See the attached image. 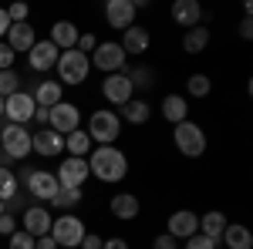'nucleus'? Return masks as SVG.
Returning <instances> with one entry per match:
<instances>
[{"label": "nucleus", "mask_w": 253, "mask_h": 249, "mask_svg": "<svg viewBox=\"0 0 253 249\" xmlns=\"http://www.w3.org/2000/svg\"><path fill=\"white\" fill-rule=\"evenodd\" d=\"M34 105L38 108H54L61 101V81H41L38 84V91H34Z\"/></svg>", "instance_id": "obj_25"}, {"label": "nucleus", "mask_w": 253, "mask_h": 249, "mask_svg": "<svg viewBox=\"0 0 253 249\" xmlns=\"http://www.w3.org/2000/svg\"><path fill=\"white\" fill-rule=\"evenodd\" d=\"M0 215H3V202H0Z\"/></svg>", "instance_id": "obj_49"}, {"label": "nucleus", "mask_w": 253, "mask_h": 249, "mask_svg": "<svg viewBox=\"0 0 253 249\" xmlns=\"http://www.w3.org/2000/svg\"><path fill=\"white\" fill-rule=\"evenodd\" d=\"M186 249H216V243L196 232V236H189V239H186Z\"/></svg>", "instance_id": "obj_37"}, {"label": "nucleus", "mask_w": 253, "mask_h": 249, "mask_svg": "<svg viewBox=\"0 0 253 249\" xmlns=\"http://www.w3.org/2000/svg\"><path fill=\"white\" fill-rule=\"evenodd\" d=\"M230 222H226V215L223 212H206V215H199V236H206V239H213V243H219V236H223V229H226Z\"/></svg>", "instance_id": "obj_23"}, {"label": "nucleus", "mask_w": 253, "mask_h": 249, "mask_svg": "<svg viewBox=\"0 0 253 249\" xmlns=\"http://www.w3.org/2000/svg\"><path fill=\"white\" fill-rule=\"evenodd\" d=\"M31 152L44 155V158H54L64 152V135L51 132V128H41L38 135H31Z\"/></svg>", "instance_id": "obj_15"}, {"label": "nucleus", "mask_w": 253, "mask_h": 249, "mask_svg": "<svg viewBox=\"0 0 253 249\" xmlns=\"http://www.w3.org/2000/svg\"><path fill=\"white\" fill-rule=\"evenodd\" d=\"M24 185H27V192H31L34 199H41V202H51V199L58 195V189H61L58 178H54V172H41V169H34Z\"/></svg>", "instance_id": "obj_13"}, {"label": "nucleus", "mask_w": 253, "mask_h": 249, "mask_svg": "<svg viewBox=\"0 0 253 249\" xmlns=\"http://www.w3.org/2000/svg\"><path fill=\"white\" fill-rule=\"evenodd\" d=\"M0 145H3V155L7 158H27L31 155V132L24 125H7L0 132Z\"/></svg>", "instance_id": "obj_8"}, {"label": "nucleus", "mask_w": 253, "mask_h": 249, "mask_svg": "<svg viewBox=\"0 0 253 249\" xmlns=\"http://www.w3.org/2000/svg\"><path fill=\"white\" fill-rule=\"evenodd\" d=\"M88 172L101 182H122L125 172H128V158H125V152H118L115 145H98L95 152L88 155Z\"/></svg>", "instance_id": "obj_1"}, {"label": "nucleus", "mask_w": 253, "mask_h": 249, "mask_svg": "<svg viewBox=\"0 0 253 249\" xmlns=\"http://www.w3.org/2000/svg\"><path fill=\"white\" fill-rule=\"evenodd\" d=\"M58 58H61V51L51 44V40H38V44L27 51V64H31L34 71H44V74L58 64Z\"/></svg>", "instance_id": "obj_14"}, {"label": "nucleus", "mask_w": 253, "mask_h": 249, "mask_svg": "<svg viewBox=\"0 0 253 249\" xmlns=\"http://www.w3.org/2000/svg\"><path fill=\"white\" fill-rule=\"evenodd\" d=\"M10 249H34V236H27V232H10Z\"/></svg>", "instance_id": "obj_35"}, {"label": "nucleus", "mask_w": 253, "mask_h": 249, "mask_svg": "<svg viewBox=\"0 0 253 249\" xmlns=\"http://www.w3.org/2000/svg\"><path fill=\"white\" fill-rule=\"evenodd\" d=\"M152 249H179V239H172L169 232H162V236L152 239Z\"/></svg>", "instance_id": "obj_38"}, {"label": "nucleus", "mask_w": 253, "mask_h": 249, "mask_svg": "<svg viewBox=\"0 0 253 249\" xmlns=\"http://www.w3.org/2000/svg\"><path fill=\"white\" fill-rule=\"evenodd\" d=\"M78 125H81L78 105L58 101L54 108H47V128H51V132H58V135H64V138H68L71 132H78Z\"/></svg>", "instance_id": "obj_7"}, {"label": "nucleus", "mask_w": 253, "mask_h": 249, "mask_svg": "<svg viewBox=\"0 0 253 249\" xmlns=\"http://www.w3.org/2000/svg\"><path fill=\"white\" fill-rule=\"evenodd\" d=\"M149 40H152V37H149V31L132 24L128 31H122V40H118V47H122L125 54H145V51H149Z\"/></svg>", "instance_id": "obj_21"}, {"label": "nucleus", "mask_w": 253, "mask_h": 249, "mask_svg": "<svg viewBox=\"0 0 253 249\" xmlns=\"http://www.w3.org/2000/svg\"><path fill=\"white\" fill-rule=\"evenodd\" d=\"M78 37H81V31L71 24V20H58L54 27H51V44L58 47V51H75L78 47Z\"/></svg>", "instance_id": "obj_19"}, {"label": "nucleus", "mask_w": 253, "mask_h": 249, "mask_svg": "<svg viewBox=\"0 0 253 249\" xmlns=\"http://www.w3.org/2000/svg\"><path fill=\"white\" fill-rule=\"evenodd\" d=\"M166 232H169L172 239H189V236L199 232V215L189 212V209L172 212V215H169V229H166Z\"/></svg>", "instance_id": "obj_16"}, {"label": "nucleus", "mask_w": 253, "mask_h": 249, "mask_svg": "<svg viewBox=\"0 0 253 249\" xmlns=\"http://www.w3.org/2000/svg\"><path fill=\"white\" fill-rule=\"evenodd\" d=\"M219 239L226 243V249H250L253 246V236H250L247 226H226Z\"/></svg>", "instance_id": "obj_28"}, {"label": "nucleus", "mask_w": 253, "mask_h": 249, "mask_svg": "<svg viewBox=\"0 0 253 249\" xmlns=\"http://www.w3.org/2000/svg\"><path fill=\"white\" fill-rule=\"evenodd\" d=\"M95 47H98V40L91 37V34H81V37H78V47H75V51H81V54H91Z\"/></svg>", "instance_id": "obj_39"}, {"label": "nucleus", "mask_w": 253, "mask_h": 249, "mask_svg": "<svg viewBox=\"0 0 253 249\" xmlns=\"http://www.w3.org/2000/svg\"><path fill=\"white\" fill-rule=\"evenodd\" d=\"M14 54H20V51H31L34 44H38V37H34V27L31 24H10L7 27V40H3Z\"/></svg>", "instance_id": "obj_18"}, {"label": "nucleus", "mask_w": 253, "mask_h": 249, "mask_svg": "<svg viewBox=\"0 0 253 249\" xmlns=\"http://www.w3.org/2000/svg\"><path fill=\"white\" fill-rule=\"evenodd\" d=\"M34 98L27 95V91H17V95L3 98V118L10 121V125H27L31 118H34Z\"/></svg>", "instance_id": "obj_10"}, {"label": "nucleus", "mask_w": 253, "mask_h": 249, "mask_svg": "<svg viewBox=\"0 0 253 249\" xmlns=\"http://www.w3.org/2000/svg\"><path fill=\"white\" fill-rule=\"evenodd\" d=\"M101 243H105V239H101L98 232H84V239H81L78 249H101Z\"/></svg>", "instance_id": "obj_41"}, {"label": "nucleus", "mask_w": 253, "mask_h": 249, "mask_svg": "<svg viewBox=\"0 0 253 249\" xmlns=\"http://www.w3.org/2000/svg\"><path fill=\"white\" fill-rule=\"evenodd\" d=\"M149 77H152V74H149L145 68H138V71H132V74H128V81H132V88H135V84H138V88H145V84H152Z\"/></svg>", "instance_id": "obj_40"}, {"label": "nucleus", "mask_w": 253, "mask_h": 249, "mask_svg": "<svg viewBox=\"0 0 253 249\" xmlns=\"http://www.w3.org/2000/svg\"><path fill=\"white\" fill-rule=\"evenodd\" d=\"M14 58H17V54L0 40V71H14Z\"/></svg>", "instance_id": "obj_36"}, {"label": "nucleus", "mask_w": 253, "mask_h": 249, "mask_svg": "<svg viewBox=\"0 0 253 249\" xmlns=\"http://www.w3.org/2000/svg\"><path fill=\"white\" fill-rule=\"evenodd\" d=\"M172 20L179 27H199V20H203V7L196 3V0H175L172 3Z\"/></svg>", "instance_id": "obj_20"}, {"label": "nucleus", "mask_w": 253, "mask_h": 249, "mask_svg": "<svg viewBox=\"0 0 253 249\" xmlns=\"http://www.w3.org/2000/svg\"><path fill=\"white\" fill-rule=\"evenodd\" d=\"M64 152L71 155V158H88L91 155V138H88V132H71L68 138H64Z\"/></svg>", "instance_id": "obj_26"}, {"label": "nucleus", "mask_w": 253, "mask_h": 249, "mask_svg": "<svg viewBox=\"0 0 253 249\" xmlns=\"http://www.w3.org/2000/svg\"><path fill=\"white\" fill-rule=\"evenodd\" d=\"M10 232H17V222H14V215H0V236H10Z\"/></svg>", "instance_id": "obj_42"}, {"label": "nucleus", "mask_w": 253, "mask_h": 249, "mask_svg": "<svg viewBox=\"0 0 253 249\" xmlns=\"http://www.w3.org/2000/svg\"><path fill=\"white\" fill-rule=\"evenodd\" d=\"M7 27H10V20H7V10L0 7V37H7Z\"/></svg>", "instance_id": "obj_45"}, {"label": "nucleus", "mask_w": 253, "mask_h": 249, "mask_svg": "<svg viewBox=\"0 0 253 249\" xmlns=\"http://www.w3.org/2000/svg\"><path fill=\"white\" fill-rule=\"evenodd\" d=\"M34 249H58V243H54L51 232H47V236H38V239H34Z\"/></svg>", "instance_id": "obj_43"}, {"label": "nucleus", "mask_w": 253, "mask_h": 249, "mask_svg": "<svg viewBox=\"0 0 253 249\" xmlns=\"http://www.w3.org/2000/svg\"><path fill=\"white\" fill-rule=\"evenodd\" d=\"M122 115H125L128 125H145V121L152 118V108H149L142 98H132V101H125V105H122Z\"/></svg>", "instance_id": "obj_27"}, {"label": "nucleus", "mask_w": 253, "mask_h": 249, "mask_svg": "<svg viewBox=\"0 0 253 249\" xmlns=\"http://www.w3.org/2000/svg\"><path fill=\"white\" fill-rule=\"evenodd\" d=\"M54 68H58L61 84H81L88 77V71H91V61H88V54H81V51H61Z\"/></svg>", "instance_id": "obj_3"}, {"label": "nucleus", "mask_w": 253, "mask_h": 249, "mask_svg": "<svg viewBox=\"0 0 253 249\" xmlns=\"http://www.w3.org/2000/svg\"><path fill=\"white\" fill-rule=\"evenodd\" d=\"M250 34H253V24H250V17H247L240 24V37H250Z\"/></svg>", "instance_id": "obj_46"}, {"label": "nucleus", "mask_w": 253, "mask_h": 249, "mask_svg": "<svg viewBox=\"0 0 253 249\" xmlns=\"http://www.w3.org/2000/svg\"><path fill=\"white\" fill-rule=\"evenodd\" d=\"M175 148L182 155H189V158H199V155L206 152V132L196 125V121H182V125H175Z\"/></svg>", "instance_id": "obj_5"}, {"label": "nucleus", "mask_w": 253, "mask_h": 249, "mask_svg": "<svg viewBox=\"0 0 253 249\" xmlns=\"http://www.w3.org/2000/svg\"><path fill=\"white\" fill-rule=\"evenodd\" d=\"M81 195H84L81 189H58V195L51 199V206H54V209H75L81 202Z\"/></svg>", "instance_id": "obj_31"}, {"label": "nucleus", "mask_w": 253, "mask_h": 249, "mask_svg": "<svg viewBox=\"0 0 253 249\" xmlns=\"http://www.w3.org/2000/svg\"><path fill=\"white\" fill-rule=\"evenodd\" d=\"M101 249H128V243H125V239H105V243H101Z\"/></svg>", "instance_id": "obj_44"}, {"label": "nucleus", "mask_w": 253, "mask_h": 249, "mask_svg": "<svg viewBox=\"0 0 253 249\" xmlns=\"http://www.w3.org/2000/svg\"><path fill=\"white\" fill-rule=\"evenodd\" d=\"M162 118H166V121H172V125L189 121V105H186V98L166 95V98H162Z\"/></svg>", "instance_id": "obj_22"}, {"label": "nucleus", "mask_w": 253, "mask_h": 249, "mask_svg": "<svg viewBox=\"0 0 253 249\" xmlns=\"http://www.w3.org/2000/svg\"><path fill=\"white\" fill-rule=\"evenodd\" d=\"M105 20L115 31H128L135 24V3L132 0H108L105 3Z\"/></svg>", "instance_id": "obj_12"}, {"label": "nucleus", "mask_w": 253, "mask_h": 249, "mask_svg": "<svg viewBox=\"0 0 253 249\" xmlns=\"http://www.w3.org/2000/svg\"><path fill=\"white\" fill-rule=\"evenodd\" d=\"M186 88H189V95H193V98H206L210 91H213V81H210L206 74H193L189 81H186Z\"/></svg>", "instance_id": "obj_32"}, {"label": "nucleus", "mask_w": 253, "mask_h": 249, "mask_svg": "<svg viewBox=\"0 0 253 249\" xmlns=\"http://www.w3.org/2000/svg\"><path fill=\"white\" fill-rule=\"evenodd\" d=\"M0 118H3V98H0Z\"/></svg>", "instance_id": "obj_48"}, {"label": "nucleus", "mask_w": 253, "mask_h": 249, "mask_svg": "<svg viewBox=\"0 0 253 249\" xmlns=\"http://www.w3.org/2000/svg\"><path fill=\"white\" fill-rule=\"evenodd\" d=\"M14 195H17V175L7 165H0V202H10Z\"/></svg>", "instance_id": "obj_30"}, {"label": "nucleus", "mask_w": 253, "mask_h": 249, "mask_svg": "<svg viewBox=\"0 0 253 249\" xmlns=\"http://www.w3.org/2000/svg\"><path fill=\"white\" fill-rule=\"evenodd\" d=\"M122 132V118L115 111H95V115L88 118V138H91V145H112Z\"/></svg>", "instance_id": "obj_4"}, {"label": "nucleus", "mask_w": 253, "mask_h": 249, "mask_svg": "<svg viewBox=\"0 0 253 249\" xmlns=\"http://www.w3.org/2000/svg\"><path fill=\"white\" fill-rule=\"evenodd\" d=\"M91 68L105 71V74H118L125 68V51L118 47V40H101L95 51H91Z\"/></svg>", "instance_id": "obj_6"}, {"label": "nucleus", "mask_w": 253, "mask_h": 249, "mask_svg": "<svg viewBox=\"0 0 253 249\" xmlns=\"http://www.w3.org/2000/svg\"><path fill=\"white\" fill-rule=\"evenodd\" d=\"M112 215L115 219H135L138 215V199L135 195H128V192H118V195H112Z\"/></svg>", "instance_id": "obj_24"}, {"label": "nucleus", "mask_w": 253, "mask_h": 249, "mask_svg": "<svg viewBox=\"0 0 253 249\" xmlns=\"http://www.w3.org/2000/svg\"><path fill=\"white\" fill-rule=\"evenodd\" d=\"M27 14H31V10H27V3H10V7H7V20H10V24H27Z\"/></svg>", "instance_id": "obj_34"}, {"label": "nucleus", "mask_w": 253, "mask_h": 249, "mask_svg": "<svg viewBox=\"0 0 253 249\" xmlns=\"http://www.w3.org/2000/svg\"><path fill=\"white\" fill-rule=\"evenodd\" d=\"M51 239L58 243V249H78L81 239H84V222H81L78 215H54Z\"/></svg>", "instance_id": "obj_2"}, {"label": "nucleus", "mask_w": 253, "mask_h": 249, "mask_svg": "<svg viewBox=\"0 0 253 249\" xmlns=\"http://www.w3.org/2000/svg\"><path fill=\"white\" fill-rule=\"evenodd\" d=\"M34 118H38L41 125H47V108H34Z\"/></svg>", "instance_id": "obj_47"}, {"label": "nucleus", "mask_w": 253, "mask_h": 249, "mask_svg": "<svg viewBox=\"0 0 253 249\" xmlns=\"http://www.w3.org/2000/svg\"><path fill=\"white\" fill-rule=\"evenodd\" d=\"M20 91V77L14 71H0V98H10Z\"/></svg>", "instance_id": "obj_33"}, {"label": "nucleus", "mask_w": 253, "mask_h": 249, "mask_svg": "<svg viewBox=\"0 0 253 249\" xmlns=\"http://www.w3.org/2000/svg\"><path fill=\"white\" fill-rule=\"evenodd\" d=\"M101 95H105V101H112V105H125V101H132L135 98V88H132V81H128V74H108L105 81H101Z\"/></svg>", "instance_id": "obj_11"}, {"label": "nucleus", "mask_w": 253, "mask_h": 249, "mask_svg": "<svg viewBox=\"0 0 253 249\" xmlns=\"http://www.w3.org/2000/svg\"><path fill=\"white\" fill-rule=\"evenodd\" d=\"M51 222H54V215L44 209V206H31V209L24 212V232L27 236H47L51 232Z\"/></svg>", "instance_id": "obj_17"}, {"label": "nucleus", "mask_w": 253, "mask_h": 249, "mask_svg": "<svg viewBox=\"0 0 253 249\" xmlns=\"http://www.w3.org/2000/svg\"><path fill=\"white\" fill-rule=\"evenodd\" d=\"M206 44H210V27H189L186 37H182V51L199 54V51H206Z\"/></svg>", "instance_id": "obj_29"}, {"label": "nucleus", "mask_w": 253, "mask_h": 249, "mask_svg": "<svg viewBox=\"0 0 253 249\" xmlns=\"http://www.w3.org/2000/svg\"><path fill=\"white\" fill-rule=\"evenodd\" d=\"M88 175H91L88 172V158H71V155H68L58 165V175H54V178H58L61 189H81V185L88 182Z\"/></svg>", "instance_id": "obj_9"}]
</instances>
